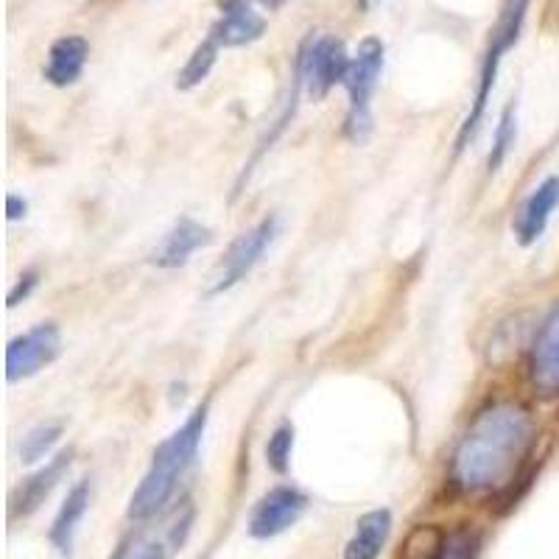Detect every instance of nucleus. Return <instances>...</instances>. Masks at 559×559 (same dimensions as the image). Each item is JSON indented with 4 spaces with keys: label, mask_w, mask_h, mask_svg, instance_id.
Segmentation results:
<instances>
[{
    "label": "nucleus",
    "mask_w": 559,
    "mask_h": 559,
    "mask_svg": "<svg viewBox=\"0 0 559 559\" xmlns=\"http://www.w3.org/2000/svg\"><path fill=\"white\" fill-rule=\"evenodd\" d=\"M306 492H299L297 487H288V484H280L254 503L252 515H249V534L254 540L277 537V534L288 532L299 518L306 515Z\"/></svg>",
    "instance_id": "obj_9"
},
{
    "label": "nucleus",
    "mask_w": 559,
    "mask_h": 559,
    "mask_svg": "<svg viewBox=\"0 0 559 559\" xmlns=\"http://www.w3.org/2000/svg\"><path fill=\"white\" fill-rule=\"evenodd\" d=\"M37 286H39V272H34L32 269V272L20 274V280L14 283L12 292H9V308H17L20 302H26Z\"/></svg>",
    "instance_id": "obj_23"
},
{
    "label": "nucleus",
    "mask_w": 559,
    "mask_h": 559,
    "mask_svg": "<svg viewBox=\"0 0 559 559\" xmlns=\"http://www.w3.org/2000/svg\"><path fill=\"white\" fill-rule=\"evenodd\" d=\"M28 213V202L26 199H20L17 193H9L7 197V216L9 222H20V218H26Z\"/></svg>",
    "instance_id": "obj_24"
},
{
    "label": "nucleus",
    "mask_w": 559,
    "mask_h": 559,
    "mask_svg": "<svg viewBox=\"0 0 559 559\" xmlns=\"http://www.w3.org/2000/svg\"><path fill=\"white\" fill-rule=\"evenodd\" d=\"M218 20L210 26L207 37L216 39L222 48H241L258 43L266 34V20L249 7L247 0H218Z\"/></svg>",
    "instance_id": "obj_12"
},
{
    "label": "nucleus",
    "mask_w": 559,
    "mask_h": 559,
    "mask_svg": "<svg viewBox=\"0 0 559 559\" xmlns=\"http://www.w3.org/2000/svg\"><path fill=\"white\" fill-rule=\"evenodd\" d=\"M59 439H62V426L59 423H43V426L32 428L23 437V442H20V459L26 464L43 462L57 448Z\"/></svg>",
    "instance_id": "obj_20"
},
{
    "label": "nucleus",
    "mask_w": 559,
    "mask_h": 559,
    "mask_svg": "<svg viewBox=\"0 0 559 559\" xmlns=\"http://www.w3.org/2000/svg\"><path fill=\"white\" fill-rule=\"evenodd\" d=\"M207 403H202V406H199L191 417L185 419L171 437L159 442V448L152 456V464H148L146 476H143V481L138 484V489H134L132 498H129L127 515L132 518V521H152L159 512H166L168 501H171L174 492H177L182 476L191 471V464L197 462V453L199 448H202L204 428H207Z\"/></svg>",
    "instance_id": "obj_2"
},
{
    "label": "nucleus",
    "mask_w": 559,
    "mask_h": 559,
    "mask_svg": "<svg viewBox=\"0 0 559 559\" xmlns=\"http://www.w3.org/2000/svg\"><path fill=\"white\" fill-rule=\"evenodd\" d=\"M515 140H518V107L515 102H509L507 107H503L501 118H498L496 138H492V148H489V157H487L489 174H496L498 168L507 163L509 152L515 148Z\"/></svg>",
    "instance_id": "obj_19"
},
{
    "label": "nucleus",
    "mask_w": 559,
    "mask_h": 559,
    "mask_svg": "<svg viewBox=\"0 0 559 559\" xmlns=\"http://www.w3.org/2000/svg\"><path fill=\"white\" fill-rule=\"evenodd\" d=\"M559 207V177H546L526 202L521 204V213L515 218V236L521 247H532L543 238L548 222H551L554 210Z\"/></svg>",
    "instance_id": "obj_14"
},
{
    "label": "nucleus",
    "mask_w": 559,
    "mask_h": 559,
    "mask_svg": "<svg viewBox=\"0 0 559 559\" xmlns=\"http://www.w3.org/2000/svg\"><path fill=\"white\" fill-rule=\"evenodd\" d=\"M90 57V43L79 34H68L59 37L48 51V62H45V82L53 87H70L76 84L84 73V64Z\"/></svg>",
    "instance_id": "obj_15"
},
{
    "label": "nucleus",
    "mask_w": 559,
    "mask_h": 559,
    "mask_svg": "<svg viewBox=\"0 0 559 559\" xmlns=\"http://www.w3.org/2000/svg\"><path fill=\"white\" fill-rule=\"evenodd\" d=\"M383 62H386V48L378 37H367L358 45L356 57L349 62V73L344 79V87H347V118H344V138L349 143H367V138L372 134V96H376V87L381 82Z\"/></svg>",
    "instance_id": "obj_4"
},
{
    "label": "nucleus",
    "mask_w": 559,
    "mask_h": 559,
    "mask_svg": "<svg viewBox=\"0 0 559 559\" xmlns=\"http://www.w3.org/2000/svg\"><path fill=\"white\" fill-rule=\"evenodd\" d=\"M478 534L471 528H456V532L445 534V540L439 546V551L431 559H478Z\"/></svg>",
    "instance_id": "obj_21"
},
{
    "label": "nucleus",
    "mask_w": 559,
    "mask_h": 559,
    "mask_svg": "<svg viewBox=\"0 0 559 559\" xmlns=\"http://www.w3.org/2000/svg\"><path fill=\"white\" fill-rule=\"evenodd\" d=\"M197 509L191 501H179L177 507L159 512L152 521H143V526H134L132 532L115 548L109 559H171L185 548L193 532Z\"/></svg>",
    "instance_id": "obj_5"
},
{
    "label": "nucleus",
    "mask_w": 559,
    "mask_h": 559,
    "mask_svg": "<svg viewBox=\"0 0 559 559\" xmlns=\"http://www.w3.org/2000/svg\"><path fill=\"white\" fill-rule=\"evenodd\" d=\"M528 381L540 397H559V302L543 319L528 353Z\"/></svg>",
    "instance_id": "obj_10"
},
{
    "label": "nucleus",
    "mask_w": 559,
    "mask_h": 559,
    "mask_svg": "<svg viewBox=\"0 0 559 559\" xmlns=\"http://www.w3.org/2000/svg\"><path fill=\"white\" fill-rule=\"evenodd\" d=\"M70 464H73V451L68 448V451H59L57 456L45 464V467H39L37 473L23 478V484L14 489L12 501H9V515H12V521L34 515V512L45 503V498L51 496L53 489H57V484L62 481L64 473L70 471Z\"/></svg>",
    "instance_id": "obj_11"
},
{
    "label": "nucleus",
    "mask_w": 559,
    "mask_h": 559,
    "mask_svg": "<svg viewBox=\"0 0 559 559\" xmlns=\"http://www.w3.org/2000/svg\"><path fill=\"white\" fill-rule=\"evenodd\" d=\"M258 3H261V7H266V9H280V7H286L288 0H258Z\"/></svg>",
    "instance_id": "obj_25"
},
{
    "label": "nucleus",
    "mask_w": 559,
    "mask_h": 559,
    "mask_svg": "<svg viewBox=\"0 0 559 559\" xmlns=\"http://www.w3.org/2000/svg\"><path fill=\"white\" fill-rule=\"evenodd\" d=\"M62 353V336L53 322L34 324L32 331L12 338L7 347V378L12 383L34 378Z\"/></svg>",
    "instance_id": "obj_8"
},
{
    "label": "nucleus",
    "mask_w": 559,
    "mask_h": 559,
    "mask_svg": "<svg viewBox=\"0 0 559 559\" xmlns=\"http://www.w3.org/2000/svg\"><path fill=\"white\" fill-rule=\"evenodd\" d=\"M280 236V216H266L261 222L249 227L247 233L229 243V249L224 252L222 263L216 269V283H213V294H224L229 288H236L241 280H247L252 274V269L263 261V254L269 252L274 241Z\"/></svg>",
    "instance_id": "obj_7"
},
{
    "label": "nucleus",
    "mask_w": 559,
    "mask_h": 559,
    "mask_svg": "<svg viewBox=\"0 0 559 559\" xmlns=\"http://www.w3.org/2000/svg\"><path fill=\"white\" fill-rule=\"evenodd\" d=\"M218 51H222V45H218L213 37H204L202 43L193 48L191 59L185 62V68L179 70L177 87L179 90L199 87V84L210 76V70H213V64H216V59H218Z\"/></svg>",
    "instance_id": "obj_18"
},
{
    "label": "nucleus",
    "mask_w": 559,
    "mask_h": 559,
    "mask_svg": "<svg viewBox=\"0 0 559 559\" xmlns=\"http://www.w3.org/2000/svg\"><path fill=\"white\" fill-rule=\"evenodd\" d=\"M353 59L344 51L342 39L331 34H308L299 45L294 76L311 98H324L336 84H344Z\"/></svg>",
    "instance_id": "obj_6"
},
{
    "label": "nucleus",
    "mask_w": 559,
    "mask_h": 559,
    "mask_svg": "<svg viewBox=\"0 0 559 559\" xmlns=\"http://www.w3.org/2000/svg\"><path fill=\"white\" fill-rule=\"evenodd\" d=\"M528 7H532V0H503L501 12H498L496 26L489 32V43L487 51H484L481 59V73H478V87H476V98H473V107L464 118L462 129H459L456 138V152H462L467 143L478 134L484 121V112H487L489 96H492V87H496L498 79V68H501L503 53H509L521 39L523 26H526V14Z\"/></svg>",
    "instance_id": "obj_3"
},
{
    "label": "nucleus",
    "mask_w": 559,
    "mask_h": 559,
    "mask_svg": "<svg viewBox=\"0 0 559 559\" xmlns=\"http://www.w3.org/2000/svg\"><path fill=\"white\" fill-rule=\"evenodd\" d=\"M537 442V426L515 401L489 403L464 431L451 459V487L462 496L509 489Z\"/></svg>",
    "instance_id": "obj_1"
},
{
    "label": "nucleus",
    "mask_w": 559,
    "mask_h": 559,
    "mask_svg": "<svg viewBox=\"0 0 559 559\" xmlns=\"http://www.w3.org/2000/svg\"><path fill=\"white\" fill-rule=\"evenodd\" d=\"M210 243H213V229L182 216L152 252V263L157 269H179L191 261L193 252L210 247Z\"/></svg>",
    "instance_id": "obj_13"
},
{
    "label": "nucleus",
    "mask_w": 559,
    "mask_h": 559,
    "mask_svg": "<svg viewBox=\"0 0 559 559\" xmlns=\"http://www.w3.org/2000/svg\"><path fill=\"white\" fill-rule=\"evenodd\" d=\"M392 534V512L389 509H369L358 518L356 532L344 546V559H378Z\"/></svg>",
    "instance_id": "obj_16"
},
{
    "label": "nucleus",
    "mask_w": 559,
    "mask_h": 559,
    "mask_svg": "<svg viewBox=\"0 0 559 559\" xmlns=\"http://www.w3.org/2000/svg\"><path fill=\"white\" fill-rule=\"evenodd\" d=\"M87 507H90V484L79 481L76 487L70 489L68 498L62 501V507H59L51 526V543L62 557H70V554H73V540H76L79 523H82L84 515H87Z\"/></svg>",
    "instance_id": "obj_17"
},
{
    "label": "nucleus",
    "mask_w": 559,
    "mask_h": 559,
    "mask_svg": "<svg viewBox=\"0 0 559 559\" xmlns=\"http://www.w3.org/2000/svg\"><path fill=\"white\" fill-rule=\"evenodd\" d=\"M292 451H294V426L283 423L274 428V433L266 442V462L274 473H286L292 467Z\"/></svg>",
    "instance_id": "obj_22"
}]
</instances>
